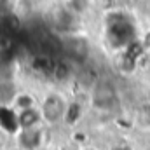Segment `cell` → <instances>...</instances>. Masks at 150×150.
<instances>
[{
	"mask_svg": "<svg viewBox=\"0 0 150 150\" xmlns=\"http://www.w3.org/2000/svg\"><path fill=\"white\" fill-rule=\"evenodd\" d=\"M67 107H68L67 101H65L59 94H54V93L47 94V96L42 100L40 107H38L40 115H42V122L52 124V122L61 120V119L65 117V113H67Z\"/></svg>",
	"mask_w": 150,
	"mask_h": 150,
	"instance_id": "1",
	"label": "cell"
},
{
	"mask_svg": "<svg viewBox=\"0 0 150 150\" xmlns=\"http://www.w3.org/2000/svg\"><path fill=\"white\" fill-rule=\"evenodd\" d=\"M108 42H112L115 47H122L131 42L133 38V25L126 18H115L113 21H108Z\"/></svg>",
	"mask_w": 150,
	"mask_h": 150,
	"instance_id": "2",
	"label": "cell"
},
{
	"mask_svg": "<svg viewBox=\"0 0 150 150\" xmlns=\"http://www.w3.org/2000/svg\"><path fill=\"white\" fill-rule=\"evenodd\" d=\"M115 101V91L112 89V86L108 84H100L94 87V93H93V105L96 108H101V110H107L110 108Z\"/></svg>",
	"mask_w": 150,
	"mask_h": 150,
	"instance_id": "3",
	"label": "cell"
},
{
	"mask_svg": "<svg viewBox=\"0 0 150 150\" xmlns=\"http://www.w3.org/2000/svg\"><path fill=\"white\" fill-rule=\"evenodd\" d=\"M18 142H19V145H21L23 150H38L40 145H42V131H40V126L21 129Z\"/></svg>",
	"mask_w": 150,
	"mask_h": 150,
	"instance_id": "4",
	"label": "cell"
},
{
	"mask_svg": "<svg viewBox=\"0 0 150 150\" xmlns=\"http://www.w3.org/2000/svg\"><path fill=\"white\" fill-rule=\"evenodd\" d=\"M16 115H18V124L21 129L37 127L42 124V115H40V110L37 107H30V108L21 110V112H16Z\"/></svg>",
	"mask_w": 150,
	"mask_h": 150,
	"instance_id": "5",
	"label": "cell"
},
{
	"mask_svg": "<svg viewBox=\"0 0 150 150\" xmlns=\"http://www.w3.org/2000/svg\"><path fill=\"white\" fill-rule=\"evenodd\" d=\"M52 77L56 80H59V82L67 80L70 77V65L68 63H58V65H54L52 67Z\"/></svg>",
	"mask_w": 150,
	"mask_h": 150,
	"instance_id": "6",
	"label": "cell"
},
{
	"mask_svg": "<svg viewBox=\"0 0 150 150\" xmlns=\"http://www.w3.org/2000/svg\"><path fill=\"white\" fill-rule=\"evenodd\" d=\"M87 5H89L87 0H68L67 2V7H70L72 12H82L87 9Z\"/></svg>",
	"mask_w": 150,
	"mask_h": 150,
	"instance_id": "7",
	"label": "cell"
},
{
	"mask_svg": "<svg viewBox=\"0 0 150 150\" xmlns=\"http://www.w3.org/2000/svg\"><path fill=\"white\" fill-rule=\"evenodd\" d=\"M79 150H100V149H96V147H93V145H86V147H80Z\"/></svg>",
	"mask_w": 150,
	"mask_h": 150,
	"instance_id": "8",
	"label": "cell"
},
{
	"mask_svg": "<svg viewBox=\"0 0 150 150\" xmlns=\"http://www.w3.org/2000/svg\"><path fill=\"white\" fill-rule=\"evenodd\" d=\"M0 150H2V149H0Z\"/></svg>",
	"mask_w": 150,
	"mask_h": 150,
	"instance_id": "9",
	"label": "cell"
}]
</instances>
